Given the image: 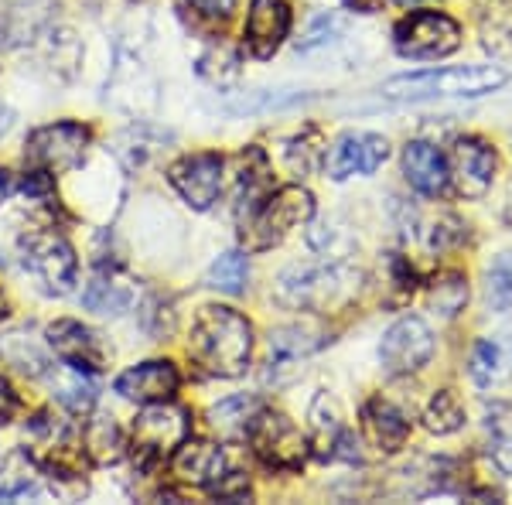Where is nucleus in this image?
<instances>
[{"label":"nucleus","mask_w":512,"mask_h":505,"mask_svg":"<svg viewBox=\"0 0 512 505\" xmlns=\"http://www.w3.org/2000/svg\"><path fill=\"white\" fill-rule=\"evenodd\" d=\"M390 157V144L379 134H366V130H352L335 140V147L325 157L328 178L345 181L352 175H376Z\"/></svg>","instance_id":"14"},{"label":"nucleus","mask_w":512,"mask_h":505,"mask_svg":"<svg viewBox=\"0 0 512 505\" xmlns=\"http://www.w3.org/2000/svg\"><path fill=\"white\" fill-rule=\"evenodd\" d=\"M400 4H414V0H400Z\"/></svg>","instance_id":"42"},{"label":"nucleus","mask_w":512,"mask_h":505,"mask_svg":"<svg viewBox=\"0 0 512 505\" xmlns=\"http://www.w3.org/2000/svg\"><path fill=\"white\" fill-rule=\"evenodd\" d=\"M209 492L222 502H246L250 499V482H246V475H236L233 471V475H222Z\"/></svg>","instance_id":"36"},{"label":"nucleus","mask_w":512,"mask_h":505,"mask_svg":"<svg viewBox=\"0 0 512 505\" xmlns=\"http://www.w3.org/2000/svg\"><path fill=\"white\" fill-rule=\"evenodd\" d=\"M499 157L482 137H458L448 154V185L461 198H482L492 188Z\"/></svg>","instance_id":"13"},{"label":"nucleus","mask_w":512,"mask_h":505,"mask_svg":"<svg viewBox=\"0 0 512 505\" xmlns=\"http://www.w3.org/2000/svg\"><path fill=\"white\" fill-rule=\"evenodd\" d=\"M311 215H315V198H311L308 188H301V185L277 188L274 195L263 198L256 215L243 226L246 250L250 253L274 250V246L284 243L297 226H304Z\"/></svg>","instance_id":"4"},{"label":"nucleus","mask_w":512,"mask_h":505,"mask_svg":"<svg viewBox=\"0 0 512 505\" xmlns=\"http://www.w3.org/2000/svg\"><path fill=\"white\" fill-rule=\"evenodd\" d=\"M86 304L99 314H120L130 304V291L123 284H117V280L96 277L86 291Z\"/></svg>","instance_id":"33"},{"label":"nucleus","mask_w":512,"mask_h":505,"mask_svg":"<svg viewBox=\"0 0 512 505\" xmlns=\"http://www.w3.org/2000/svg\"><path fill=\"white\" fill-rule=\"evenodd\" d=\"M18 407H21V400H18V393H14V386L0 376V424H11Z\"/></svg>","instance_id":"37"},{"label":"nucleus","mask_w":512,"mask_h":505,"mask_svg":"<svg viewBox=\"0 0 512 505\" xmlns=\"http://www.w3.org/2000/svg\"><path fill=\"white\" fill-rule=\"evenodd\" d=\"M188 4L205 18H229L236 11V0H188Z\"/></svg>","instance_id":"38"},{"label":"nucleus","mask_w":512,"mask_h":505,"mask_svg":"<svg viewBox=\"0 0 512 505\" xmlns=\"http://www.w3.org/2000/svg\"><path fill=\"white\" fill-rule=\"evenodd\" d=\"M45 338H48V345H52V352L59 355L72 372L93 376V372L106 369V355L110 352H106L103 338H99L93 328L82 325V321H72V318L55 321V325H48Z\"/></svg>","instance_id":"15"},{"label":"nucleus","mask_w":512,"mask_h":505,"mask_svg":"<svg viewBox=\"0 0 512 505\" xmlns=\"http://www.w3.org/2000/svg\"><path fill=\"white\" fill-rule=\"evenodd\" d=\"M502 65H451V69H427L414 76H396L383 86L393 99H437V96H485L506 86Z\"/></svg>","instance_id":"3"},{"label":"nucleus","mask_w":512,"mask_h":505,"mask_svg":"<svg viewBox=\"0 0 512 505\" xmlns=\"http://www.w3.org/2000/svg\"><path fill=\"white\" fill-rule=\"evenodd\" d=\"M256 410H260V400H253V396H229V400L209 410V424L222 437H246V427L256 417Z\"/></svg>","instance_id":"24"},{"label":"nucleus","mask_w":512,"mask_h":505,"mask_svg":"<svg viewBox=\"0 0 512 505\" xmlns=\"http://www.w3.org/2000/svg\"><path fill=\"white\" fill-rule=\"evenodd\" d=\"M79 434H82V447H86L89 461H96V465H113V461H120L123 437H120V427L113 424V417L86 420V427H82Z\"/></svg>","instance_id":"23"},{"label":"nucleus","mask_w":512,"mask_h":505,"mask_svg":"<svg viewBox=\"0 0 512 505\" xmlns=\"http://www.w3.org/2000/svg\"><path fill=\"white\" fill-rule=\"evenodd\" d=\"M287 31H291V7L284 0H253L243 28V41L253 59H274Z\"/></svg>","instance_id":"16"},{"label":"nucleus","mask_w":512,"mask_h":505,"mask_svg":"<svg viewBox=\"0 0 512 505\" xmlns=\"http://www.w3.org/2000/svg\"><path fill=\"white\" fill-rule=\"evenodd\" d=\"M0 355H4L7 362H11L14 369L28 372V376H41L45 372V352L38 349L35 342H28V338L21 335V331H14V335H4L0 338Z\"/></svg>","instance_id":"29"},{"label":"nucleus","mask_w":512,"mask_h":505,"mask_svg":"<svg viewBox=\"0 0 512 505\" xmlns=\"http://www.w3.org/2000/svg\"><path fill=\"white\" fill-rule=\"evenodd\" d=\"M178 369L168 359H154V362H140V366L127 369L117 379V393L123 400H137V403H161L171 400L178 393Z\"/></svg>","instance_id":"18"},{"label":"nucleus","mask_w":512,"mask_h":505,"mask_svg":"<svg viewBox=\"0 0 512 505\" xmlns=\"http://www.w3.org/2000/svg\"><path fill=\"white\" fill-rule=\"evenodd\" d=\"M7 314V297H4V291H0V318Z\"/></svg>","instance_id":"41"},{"label":"nucleus","mask_w":512,"mask_h":505,"mask_svg":"<svg viewBox=\"0 0 512 505\" xmlns=\"http://www.w3.org/2000/svg\"><path fill=\"white\" fill-rule=\"evenodd\" d=\"M489 454L506 475H512V413L495 410L489 413Z\"/></svg>","instance_id":"31"},{"label":"nucleus","mask_w":512,"mask_h":505,"mask_svg":"<svg viewBox=\"0 0 512 505\" xmlns=\"http://www.w3.org/2000/svg\"><path fill=\"white\" fill-rule=\"evenodd\" d=\"M246 441L260 458V465H267L270 471H301L308 461V437L297 430L291 417L277 410H256V417L246 427Z\"/></svg>","instance_id":"6"},{"label":"nucleus","mask_w":512,"mask_h":505,"mask_svg":"<svg viewBox=\"0 0 512 505\" xmlns=\"http://www.w3.org/2000/svg\"><path fill=\"white\" fill-rule=\"evenodd\" d=\"M485 294L495 311L512 308V253H502L485 273Z\"/></svg>","instance_id":"32"},{"label":"nucleus","mask_w":512,"mask_h":505,"mask_svg":"<svg viewBox=\"0 0 512 505\" xmlns=\"http://www.w3.org/2000/svg\"><path fill=\"white\" fill-rule=\"evenodd\" d=\"M325 157V140L315 127L304 130L301 137L291 140V147H287V161H291L294 171H301V175H308L311 168H318V161Z\"/></svg>","instance_id":"34"},{"label":"nucleus","mask_w":512,"mask_h":505,"mask_svg":"<svg viewBox=\"0 0 512 505\" xmlns=\"http://www.w3.org/2000/svg\"><path fill=\"white\" fill-rule=\"evenodd\" d=\"M89 147V130L82 123H52L38 127L24 144V161L28 168H41L48 175H62L82 164Z\"/></svg>","instance_id":"10"},{"label":"nucleus","mask_w":512,"mask_h":505,"mask_svg":"<svg viewBox=\"0 0 512 505\" xmlns=\"http://www.w3.org/2000/svg\"><path fill=\"white\" fill-rule=\"evenodd\" d=\"M192 434V413L175 407L171 400L147 403L144 413H137L134 434H130V454L140 471L158 468L164 458L178 451V444Z\"/></svg>","instance_id":"5"},{"label":"nucleus","mask_w":512,"mask_h":505,"mask_svg":"<svg viewBox=\"0 0 512 505\" xmlns=\"http://www.w3.org/2000/svg\"><path fill=\"white\" fill-rule=\"evenodd\" d=\"M59 400H62L72 413H86L89 407H93L96 396H93V386H86L82 379H69V383H62Z\"/></svg>","instance_id":"35"},{"label":"nucleus","mask_w":512,"mask_h":505,"mask_svg":"<svg viewBox=\"0 0 512 505\" xmlns=\"http://www.w3.org/2000/svg\"><path fill=\"white\" fill-rule=\"evenodd\" d=\"M359 270L349 263H311V267H291L280 277L277 297L287 308L304 311H332L349 304L359 291Z\"/></svg>","instance_id":"2"},{"label":"nucleus","mask_w":512,"mask_h":505,"mask_svg":"<svg viewBox=\"0 0 512 505\" xmlns=\"http://www.w3.org/2000/svg\"><path fill=\"white\" fill-rule=\"evenodd\" d=\"M362 434L366 441L383 454H396L410 437V420L400 407H393L390 400L376 396L362 407Z\"/></svg>","instance_id":"21"},{"label":"nucleus","mask_w":512,"mask_h":505,"mask_svg":"<svg viewBox=\"0 0 512 505\" xmlns=\"http://www.w3.org/2000/svg\"><path fill=\"white\" fill-rule=\"evenodd\" d=\"M342 434H345V424H342V417H338L335 403L321 393L315 400V407H311V447H315V454L321 461L335 458Z\"/></svg>","instance_id":"22"},{"label":"nucleus","mask_w":512,"mask_h":505,"mask_svg":"<svg viewBox=\"0 0 512 505\" xmlns=\"http://www.w3.org/2000/svg\"><path fill=\"white\" fill-rule=\"evenodd\" d=\"M318 349V342L311 338L308 328L301 325H287V328H277L270 335V366H294V362L308 359L311 352Z\"/></svg>","instance_id":"25"},{"label":"nucleus","mask_w":512,"mask_h":505,"mask_svg":"<svg viewBox=\"0 0 512 505\" xmlns=\"http://www.w3.org/2000/svg\"><path fill=\"white\" fill-rule=\"evenodd\" d=\"M383 4L386 0H345V7L359 14H376V11H383Z\"/></svg>","instance_id":"39"},{"label":"nucleus","mask_w":512,"mask_h":505,"mask_svg":"<svg viewBox=\"0 0 512 505\" xmlns=\"http://www.w3.org/2000/svg\"><path fill=\"white\" fill-rule=\"evenodd\" d=\"M31 461L52 478H79L86 468V447H82V434L69 424H59L52 417H41L31 424L28 441Z\"/></svg>","instance_id":"8"},{"label":"nucleus","mask_w":512,"mask_h":505,"mask_svg":"<svg viewBox=\"0 0 512 505\" xmlns=\"http://www.w3.org/2000/svg\"><path fill=\"white\" fill-rule=\"evenodd\" d=\"M502 366H506V352H502L499 342L492 338H478L475 349H472V359H468V372L478 386H492L495 379L502 376Z\"/></svg>","instance_id":"30"},{"label":"nucleus","mask_w":512,"mask_h":505,"mask_svg":"<svg viewBox=\"0 0 512 505\" xmlns=\"http://www.w3.org/2000/svg\"><path fill=\"white\" fill-rule=\"evenodd\" d=\"M222 168H226L222 154L198 151V154H188L171 164L168 181L195 212H205L216 205V198L222 192Z\"/></svg>","instance_id":"12"},{"label":"nucleus","mask_w":512,"mask_h":505,"mask_svg":"<svg viewBox=\"0 0 512 505\" xmlns=\"http://www.w3.org/2000/svg\"><path fill=\"white\" fill-rule=\"evenodd\" d=\"M403 175H407L414 192L427 198H441L448 192V161L427 140H410L403 147Z\"/></svg>","instance_id":"20"},{"label":"nucleus","mask_w":512,"mask_h":505,"mask_svg":"<svg viewBox=\"0 0 512 505\" xmlns=\"http://www.w3.org/2000/svg\"><path fill=\"white\" fill-rule=\"evenodd\" d=\"M239 171H236V222L239 229L253 219L256 209L263 205V198L270 195V164H267V154L260 147H246L239 154Z\"/></svg>","instance_id":"19"},{"label":"nucleus","mask_w":512,"mask_h":505,"mask_svg":"<svg viewBox=\"0 0 512 505\" xmlns=\"http://www.w3.org/2000/svg\"><path fill=\"white\" fill-rule=\"evenodd\" d=\"M246 280H250V260H246V253H222L216 263L209 267L205 273V287H212V291H222L229 297L243 294L246 291Z\"/></svg>","instance_id":"27"},{"label":"nucleus","mask_w":512,"mask_h":505,"mask_svg":"<svg viewBox=\"0 0 512 505\" xmlns=\"http://www.w3.org/2000/svg\"><path fill=\"white\" fill-rule=\"evenodd\" d=\"M434 355V335L424 318L407 314V318L393 321L379 345V362L390 376H410V372L424 369Z\"/></svg>","instance_id":"11"},{"label":"nucleus","mask_w":512,"mask_h":505,"mask_svg":"<svg viewBox=\"0 0 512 505\" xmlns=\"http://www.w3.org/2000/svg\"><path fill=\"white\" fill-rule=\"evenodd\" d=\"M7 192H11V181H7V171H0V205H4Z\"/></svg>","instance_id":"40"},{"label":"nucleus","mask_w":512,"mask_h":505,"mask_svg":"<svg viewBox=\"0 0 512 505\" xmlns=\"http://www.w3.org/2000/svg\"><path fill=\"white\" fill-rule=\"evenodd\" d=\"M393 48L410 62H437L461 48V24L441 11H414L396 21Z\"/></svg>","instance_id":"7"},{"label":"nucleus","mask_w":512,"mask_h":505,"mask_svg":"<svg viewBox=\"0 0 512 505\" xmlns=\"http://www.w3.org/2000/svg\"><path fill=\"white\" fill-rule=\"evenodd\" d=\"M171 471L181 485L192 488H212L226 475V454L212 441H181L178 451L171 454Z\"/></svg>","instance_id":"17"},{"label":"nucleus","mask_w":512,"mask_h":505,"mask_svg":"<svg viewBox=\"0 0 512 505\" xmlns=\"http://www.w3.org/2000/svg\"><path fill=\"white\" fill-rule=\"evenodd\" d=\"M427 301H431V308L441 314V318H454V314H461L468 304V277L458 270L441 273V277L431 284V291H427Z\"/></svg>","instance_id":"28"},{"label":"nucleus","mask_w":512,"mask_h":505,"mask_svg":"<svg viewBox=\"0 0 512 505\" xmlns=\"http://www.w3.org/2000/svg\"><path fill=\"white\" fill-rule=\"evenodd\" d=\"M21 260L45 284L48 294H69L76 287V250L55 229H35L21 239Z\"/></svg>","instance_id":"9"},{"label":"nucleus","mask_w":512,"mask_h":505,"mask_svg":"<svg viewBox=\"0 0 512 505\" xmlns=\"http://www.w3.org/2000/svg\"><path fill=\"white\" fill-rule=\"evenodd\" d=\"M188 355L209 376H243L253 355V325L226 304H205L188 328Z\"/></svg>","instance_id":"1"},{"label":"nucleus","mask_w":512,"mask_h":505,"mask_svg":"<svg viewBox=\"0 0 512 505\" xmlns=\"http://www.w3.org/2000/svg\"><path fill=\"white\" fill-rule=\"evenodd\" d=\"M424 427L431 430V434H437V437L454 434V430L465 427V407H461V400H458V393H454V389H437L431 400H427Z\"/></svg>","instance_id":"26"}]
</instances>
